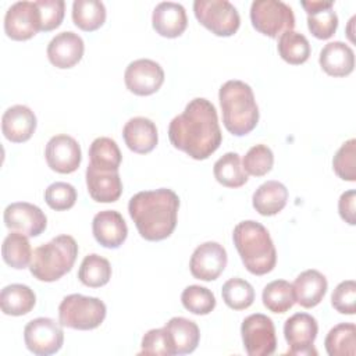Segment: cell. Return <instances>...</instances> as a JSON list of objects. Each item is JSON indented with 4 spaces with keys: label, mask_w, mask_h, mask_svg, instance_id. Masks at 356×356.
<instances>
[{
    "label": "cell",
    "mask_w": 356,
    "mask_h": 356,
    "mask_svg": "<svg viewBox=\"0 0 356 356\" xmlns=\"http://www.w3.org/2000/svg\"><path fill=\"white\" fill-rule=\"evenodd\" d=\"M171 145L195 160L209 159L221 145L222 134L214 104L195 97L168 125Z\"/></svg>",
    "instance_id": "1"
},
{
    "label": "cell",
    "mask_w": 356,
    "mask_h": 356,
    "mask_svg": "<svg viewBox=\"0 0 356 356\" xmlns=\"http://www.w3.org/2000/svg\"><path fill=\"white\" fill-rule=\"evenodd\" d=\"M178 209L179 197L168 188L138 192L128 203V213L139 235L150 242L163 241L174 232Z\"/></svg>",
    "instance_id": "2"
},
{
    "label": "cell",
    "mask_w": 356,
    "mask_h": 356,
    "mask_svg": "<svg viewBox=\"0 0 356 356\" xmlns=\"http://www.w3.org/2000/svg\"><path fill=\"white\" fill-rule=\"evenodd\" d=\"M234 245L245 268L254 275H264L277 264V250L267 228L253 220H245L235 225Z\"/></svg>",
    "instance_id": "3"
},
{
    "label": "cell",
    "mask_w": 356,
    "mask_h": 356,
    "mask_svg": "<svg viewBox=\"0 0 356 356\" xmlns=\"http://www.w3.org/2000/svg\"><path fill=\"white\" fill-rule=\"evenodd\" d=\"M218 100L225 129L243 136L252 132L259 122V107L252 88L238 79L227 81L218 90Z\"/></svg>",
    "instance_id": "4"
},
{
    "label": "cell",
    "mask_w": 356,
    "mask_h": 356,
    "mask_svg": "<svg viewBox=\"0 0 356 356\" xmlns=\"http://www.w3.org/2000/svg\"><path fill=\"white\" fill-rule=\"evenodd\" d=\"M76 256V241L71 235H58L33 250L29 271L39 281L53 282L71 271Z\"/></svg>",
    "instance_id": "5"
},
{
    "label": "cell",
    "mask_w": 356,
    "mask_h": 356,
    "mask_svg": "<svg viewBox=\"0 0 356 356\" xmlns=\"http://www.w3.org/2000/svg\"><path fill=\"white\" fill-rule=\"evenodd\" d=\"M106 305L95 296L71 293L58 306V321L72 330H95L106 318Z\"/></svg>",
    "instance_id": "6"
},
{
    "label": "cell",
    "mask_w": 356,
    "mask_h": 356,
    "mask_svg": "<svg viewBox=\"0 0 356 356\" xmlns=\"http://www.w3.org/2000/svg\"><path fill=\"white\" fill-rule=\"evenodd\" d=\"M250 21L257 32L273 39L295 28L292 8L280 0H254L250 6Z\"/></svg>",
    "instance_id": "7"
},
{
    "label": "cell",
    "mask_w": 356,
    "mask_h": 356,
    "mask_svg": "<svg viewBox=\"0 0 356 356\" xmlns=\"http://www.w3.org/2000/svg\"><path fill=\"white\" fill-rule=\"evenodd\" d=\"M193 13L200 25L216 36H232L241 25L238 10L227 0H196Z\"/></svg>",
    "instance_id": "8"
},
{
    "label": "cell",
    "mask_w": 356,
    "mask_h": 356,
    "mask_svg": "<svg viewBox=\"0 0 356 356\" xmlns=\"http://www.w3.org/2000/svg\"><path fill=\"white\" fill-rule=\"evenodd\" d=\"M24 341L29 352L49 356L58 352L64 343V331L60 321L49 317L31 320L24 328Z\"/></svg>",
    "instance_id": "9"
},
{
    "label": "cell",
    "mask_w": 356,
    "mask_h": 356,
    "mask_svg": "<svg viewBox=\"0 0 356 356\" xmlns=\"http://www.w3.org/2000/svg\"><path fill=\"white\" fill-rule=\"evenodd\" d=\"M243 348L249 356H270L275 352V327L270 317L261 313L248 316L241 325Z\"/></svg>",
    "instance_id": "10"
},
{
    "label": "cell",
    "mask_w": 356,
    "mask_h": 356,
    "mask_svg": "<svg viewBox=\"0 0 356 356\" xmlns=\"http://www.w3.org/2000/svg\"><path fill=\"white\" fill-rule=\"evenodd\" d=\"M318 332L317 320L309 313H295L284 324V337L288 343L286 355L316 356L313 343Z\"/></svg>",
    "instance_id": "11"
},
{
    "label": "cell",
    "mask_w": 356,
    "mask_h": 356,
    "mask_svg": "<svg viewBox=\"0 0 356 356\" xmlns=\"http://www.w3.org/2000/svg\"><path fill=\"white\" fill-rule=\"evenodd\" d=\"M42 31V15L35 1H17L4 15V32L13 40H28Z\"/></svg>",
    "instance_id": "12"
},
{
    "label": "cell",
    "mask_w": 356,
    "mask_h": 356,
    "mask_svg": "<svg viewBox=\"0 0 356 356\" xmlns=\"http://www.w3.org/2000/svg\"><path fill=\"white\" fill-rule=\"evenodd\" d=\"M125 86L138 96H150L156 93L164 82L161 65L150 58H139L128 64L124 72Z\"/></svg>",
    "instance_id": "13"
},
{
    "label": "cell",
    "mask_w": 356,
    "mask_h": 356,
    "mask_svg": "<svg viewBox=\"0 0 356 356\" xmlns=\"http://www.w3.org/2000/svg\"><path fill=\"white\" fill-rule=\"evenodd\" d=\"M228 261L227 250L218 242H204L199 245L189 260L191 274L200 281H214L225 270Z\"/></svg>",
    "instance_id": "14"
},
{
    "label": "cell",
    "mask_w": 356,
    "mask_h": 356,
    "mask_svg": "<svg viewBox=\"0 0 356 356\" xmlns=\"http://www.w3.org/2000/svg\"><path fill=\"white\" fill-rule=\"evenodd\" d=\"M44 157L47 165L58 174H71L78 170L82 161L79 143L70 135L58 134L49 139Z\"/></svg>",
    "instance_id": "15"
},
{
    "label": "cell",
    "mask_w": 356,
    "mask_h": 356,
    "mask_svg": "<svg viewBox=\"0 0 356 356\" xmlns=\"http://www.w3.org/2000/svg\"><path fill=\"white\" fill-rule=\"evenodd\" d=\"M4 224L8 229L21 232L26 236L40 235L47 225L44 213L28 202H15L4 209Z\"/></svg>",
    "instance_id": "16"
},
{
    "label": "cell",
    "mask_w": 356,
    "mask_h": 356,
    "mask_svg": "<svg viewBox=\"0 0 356 356\" xmlns=\"http://www.w3.org/2000/svg\"><path fill=\"white\" fill-rule=\"evenodd\" d=\"M85 43L82 38L72 32L64 31L57 33L47 44V58L49 61L60 70L72 68L78 64L83 56Z\"/></svg>",
    "instance_id": "17"
},
{
    "label": "cell",
    "mask_w": 356,
    "mask_h": 356,
    "mask_svg": "<svg viewBox=\"0 0 356 356\" xmlns=\"http://www.w3.org/2000/svg\"><path fill=\"white\" fill-rule=\"evenodd\" d=\"M92 232L97 243L103 248L117 249L125 242L128 236V227L118 211L103 210L93 217Z\"/></svg>",
    "instance_id": "18"
},
{
    "label": "cell",
    "mask_w": 356,
    "mask_h": 356,
    "mask_svg": "<svg viewBox=\"0 0 356 356\" xmlns=\"http://www.w3.org/2000/svg\"><path fill=\"white\" fill-rule=\"evenodd\" d=\"M35 113L24 104L8 107L1 117V132L13 143H22L31 139L36 129Z\"/></svg>",
    "instance_id": "19"
},
{
    "label": "cell",
    "mask_w": 356,
    "mask_h": 356,
    "mask_svg": "<svg viewBox=\"0 0 356 356\" xmlns=\"http://www.w3.org/2000/svg\"><path fill=\"white\" fill-rule=\"evenodd\" d=\"M152 25L160 36L178 38L188 26L186 11L179 3L161 1L153 10Z\"/></svg>",
    "instance_id": "20"
},
{
    "label": "cell",
    "mask_w": 356,
    "mask_h": 356,
    "mask_svg": "<svg viewBox=\"0 0 356 356\" xmlns=\"http://www.w3.org/2000/svg\"><path fill=\"white\" fill-rule=\"evenodd\" d=\"M300 6L307 14V28L317 39H330L338 28V15L332 1L303 0Z\"/></svg>",
    "instance_id": "21"
},
{
    "label": "cell",
    "mask_w": 356,
    "mask_h": 356,
    "mask_svg": "<svg viewBox=\"0 0 356 356\" xmlns=\"http://www.w3.org/2000/svg\"><path fill=\"white\" fill-rule=\"evenodd\" d=\"M86 186L90 197L99 203H113L122 193V182L118 171H103L88 165Z\"/></svg>",
    "instance_id": "22"
},
{
    "label": "cell",
    "mask_w": 356,
    "mask_h": 356,
    "mask_svg": "<svg viewBox=\"0 0 356 356\" xmlns=\"http://www.w3.org/2000/svg\"><path fill=\"white\" fill-rule=\"evenodd\" d=\"M122 138L129 150L146 154L152 152L159 142L156 124L146 117H134L122 128Z\"/></svg>",
    "instance_id": "23"
},
{
    "label": "cell",
    "mask_w": 356,
    "mask_h": 356,
    "mask_svg": "<svg viewBox=\"0 0 356 356\" xmlns=\"http://www.w3.org/2000/svg\"><path fill=\"white\" fill-rule=\"evenodd\" d=\"M318 63L321 70L330 76H348L355 68V53L343 42H330L321 49Z\"/></svg>",
    "instance_id": "24"
},
{
    "label": "cell",
    "mask_w": 356,
    "mask_h": 356,
    "mask_svg": "<svg viewBox=\"0 0 356 356\" xmlns=\"http://www.w3.org/2000/svg\"><path fill=\"white\" fill-rule=\"evenodd\" d=\"M292 286L296 303L305 309H312L317 306L325 296L328 282L325 275L320 271L306 270L295 278Z\"/></svg>",
    "instance_id": "25"
},
{
    "label": "cell",
    "mask_w": 356,
    "mask_h": 356,
    "mask_svg": "<svg viewBox=\"0 0 356 356\" xmlns=\"http://www.w3.org/2000/svg\"><path fill=\"white\" fill-rule=\"evenodd\" d=\"M164 330L168 334L174 355H188L192 353L200 339V331L195 321L185 317L170 318Z\"/></svg>",
    "instance_id": "26"
},
{
    "label": "cell",
    "mask_w": 356,
    "mask_h": 356,
    "mask_svg": "<svg viewBox=\"0 0 356 356\" xmlns=\"http://www.w3.org/2000/svg\"><path fill=\"white\" fill-rule=\"evenodd\" d=\"M288 200V189L278 181L263 182L253 193L252 203L254 210L266 217L278 214Z\"/></svg>",
    "instance_id": "27"
},
{
    "label": "cell",
    "mask_w": 356,
    "mask_h": 356,
    "mask_svg": "<svg viewBox=\"0 0 356 356\" xmlns=\"http://www.w3.org/2000/svg\"><path fill=\"white\" fill-rule=\"evenodd\" d=\"M36 305L35 292L24 284H10L0 292V307L7 316L28 314Z\"/></svg>",
    "instance_id": "28"
},
{
    "label": "cell",
    "mask_w": 356,
    "mask_h": 356,
    "mask_svg": "<svg viewBox=\"0 0 356 356\" xmlns=\"http://www.w3.org/2000/svg\"><path fill=\"white\" fill-rule=\"evenodd\" d=\"M122 154L117 142L107 136L96 138L89 147V164L103 171H118Z\"/></svg>",
    "instance_id": "29"
},
{
    "label": "cell",
    "mask_w": 356,
    "mask_h": 356,
    "mask_svg": "<svg viewBox=\"0 0 356 356\" xmlns=\"http://www.w3.org/2000/svg\"><path fill=\"white\" fill-rule=\"evenodd\" d=\"M32 253L28 236L21 232L11 231L3 241L1 256L4 263L11 268L24 270L29 267Z\"/></svg>",
    "instance_id": "30"
},
{
    "label": "cell",
    "mask_w": 356,
    "mask_h": 356,
    "mask_svg": "<svg viewBox=\"0 0 356 356\" xmlns=\"http://www.w3.org/2000/svg\"><path fill=\"white\" fill-rule=\"evenodd\" d=\"M213 174L217 182L227 188H241L248 182V174L242 167L239 154L235 152L222 154L214 163Z\"/></svg>",
    "instance_id": "31"
},
{
    "label": "cell",
    "mask_w": 356,
    "mask_h": 356,
    "mask_svg": "<svg viewBox=\"0 0 356 356\" xmlns=\"http://www.w3.org/2000/svg\"><path fill=\"white\" fill-rule=\"evenodd\" d=\"M325 350L330 356H355L356 327L353 323H339L332 327L325 339Z\"/></svg>",
    "instance_id": "32"
},
{
    "label": "cell",
    "mask_w": 356,
    "mask_h": 356,
    "mask_svg": "<svg viewBox=\"0 0 356 356\" xmlns=\"http://www.w3.org/2000/svg\"><path fill=\"white\" fill-rule=\"evenodd\" d=\"M72 21L85 32L99 29L106 21V7L99 0H75L72 3Z\"/></svg>",
    "instance_id": "33"
},
{
    "label": "cell",
    "mask_w": 356,
    "mask_h": 356,
    "mask_svg": "<svg viewBox=\"0 0 356 356\" xmlns=\"http://www.w3.org/2000/svg\"><path fill=\"white\" fill-rule=\"evenodd\" d=\"M277 50L284 61L292 65H299L309 60L312 49L307 38L303 33L286 31L280 36Z\"/></svg>",
    "instance_id": "34"
},
{
    "label": "cell",
    "mask_w": 356,
    "mask_h": 356,
    "mask_svg": "<svg viewBox=\"0 0 356 356\" xmlns=\"http://www.w3.org/2000/svg\"><path fill=\"white\" fill-rule=\"evenodd\" d=\"M263 305L273 313H285L295 305V293L291 282L285 280H275L268 282L261 293Z\"/></svg>",
    "instance_id": "35"
},
{
    "label": "cell",
    "mask_w": 356,
    "mask_h": 356,
    "mask_svg": "<svg viewBox=\"0 0 356 356\" xmlns=\"http://www.w3.org/2000/svg\"><path fill=\"white\" fill-rule=\"evenodd\" d=\"M79 281L89 288H100L111 278L110 261L96 253L83 257L78 270Z\"/></svg>",
    "instance_id": "36"
},
{
    "label": "cell",
    "mask_w": 356,
    "mask_h": 356,
    "mask_svg": "<svg viewBox=\"0 0 356 356\" xmlns=\"http://www.w3.org/2000/svg\"><path fill=\"white\" fill-rule=\"evenodd\" d=\"M224 303L234 310H245L254 300L253 286L243 278L234 277L224 282L221 288Z\"/></svg>",
    "instance_id": "37"
},
{
    "label": "cell",
    "mask_w": 356,
    "mask_h": 356,
    "mask_svg": "<svg viewBox=\"0 0 356 356\" xmlns=\"http://www.w3.org/2000/svg\"><path fill=\"white\" fill-rule=\"evenodd\" d=\"M182 306L197 316H206L216 307L214 293L200 285H189L181 293Z\"/></svg>",
    "instance_id": "38"
},
{
    "label": "cell",
    "mask_w": 356,
    "mask_h": 356,
    "mask_svg": "<svg viewBox=\"0 0 356 356\" xmlns=\"http://www.w3.org/2000/svg\"><path fill=\"white\" fill-rule=\"evenodd\" d=\"M274 165L273 150L263 143L252 146L242 160V167L248 175L263 177L271 171Z\"/></svg>",
    "instance_id": "39"
},
{
    "label": "cell",
    "mask_w": 356,
    "mask_h": 356,
    "mask_svg": "<svg viewBox=\"0 0 356 356\" xmlns=\"http://www.w3.org/2000/svg\"><path fill=\"white\" fill-rule=\"evenodd\" d=\"M356 139L352 138L341 145L332 159L334 172L343 181H356Z\"/></svg>",
    "instance_id": "40"
},
{
    "label": "cell",
    "mask_w": 356,
    "mask_h": 356,
    "mask_svg": "<svg viewBox=\"0 0 356 356\" xmlns=\"http://www.w3.org/2000/svg\"><path fill=\"white\" fill-rule=\"evenodd\" d=\"M47 206L56 211L71 209L76 202V191L68 182H53L44 191Z\"/></svg>",
    "instance_id": "41"
},
{
    "label": "cell",
    "mask_w": 356,
    "mask_h": 356,
    "mask_svg": "<svg viewBox=\"0 0 356 356\" xmlns=\"http://www.w3.org/2000/svg\"><path fill=\"white\" fill-rule=\"evenodd\" d=\"M142 349L139 355H157V356H172L174 350L168 338L167 331L163 328L149 330L140 343Z\"/></svg>",
    "instance_id": "42"
},
{
    "label": "cell",
    "mask_w": 356,
    "mask_h": 356,
    "mask_svg": "<svg viewBox=\"0 0 356 356\" xmlns=\"http://www.w3.org/2000/svg\"><path fill=\"white\" fill-rule=\"evenodd\" d=\"M332 307L341 314H355L356 312V282L346 280L339 282L331 295Z\"/></svg>",
    "instance_id": "43"
},
{
    "label": "cell",
    "mask_w": 356,
    "mask_h": 356,
    "mask_svg": "<svg viewBox=\"0 0 356 356\" xmlns=\"http://www.w3.org/2000/svg\"><path fill=\"white\" fill-rule=\"evenodd\" d=\"M42 15V31L50 32L58 28L64 19V0H38L35 1Z\"/></svg>",
    "instance_id": "44"
},
{
    "label": "cell",
    "mask_w": 356,
    "mask_h": 356,
    "mask_svg": "<svg viewBox=\"0 0 356 356\" xmlns=\"http://www.w3.org/2000/svg\"><path fill=\"white\" fill-rule=\"evenodd\" d=\"M356 191L349 189L339 196L338 211L341 218L349 225L356 224Z\"/></svg>",
    "instance_id": "45"
}]
</instances>
